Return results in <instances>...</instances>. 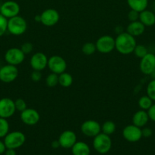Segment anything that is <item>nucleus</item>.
<instances>
[{"instance_id":"nucleus-17","label":"nucleus","mask_w":155,"mask_h":155,"mask_svg":"<svg viewBox=\"0 0 155 155\" xmlns=\"http://www.w3.org/2000/svg\"><path fill=\"white\" fill-rule=\"evenodd\" d=\"M58 141L61 148L69 149L77 142V136L75 133L71 130H65L59 135Z\"/></svg>"},{"instance_id":"nucleus-45","label":"nucleus","mask_w":155,"mask_h":155,"mask_svg":"<svg viewBox=\"0 0 155 155\" xmlns=\"http://www.w3.org/2000/svg\"><path fill=\"white\" fill-rule=\"evenodd\" d=\"M0 65H1V64H0ZM0 68H1V66H0Z\"/></svg>"},{"instance_id":"nucleus-32","label":"nucleus","mask_w":155,"mask_h":155,"mask_svg":"<svg viewBox=\"0 0 155 155\" xmlns=\"http://www.w3.org/2000/svg\"><path fill=\"white\" fill-rule=\"evenodd\" d=\"M15 105L16 110L19 112L23 111V110L27 108V103H26V101L23 98H17L15 101Z\"/></svg>"},{"instance_id":"nucleus-11","label":"nucleus","mask_w":155,"mask_h":155,"mask_svg":"<svg viewBox=\"0 0 155 155\" xmlns=\"http://www.w3.org/2000/svg\"><path fill=\"white\" fill-rule=\"evenodd\" d=\"M122 136L129 142H137L142 138L141 128L134 124L127 125L122 130Z\"/></svg>"},{"instance_id":"nucleus-29","label":"nucleus","mask_w":155,"mask_h":155,"mask_svg":"<svg viewBox=\"0 0 155 155\" xmlns=\"http://www.w3.org/2000/svg\"><path fill=\"white\" fill-rule=\"evenodd\" d=\"M148 52L149 51L147 47L144 45H141V44H138V45L137 44L133 51L134 54L140 59L144 57V56H145Z\"/></svg>"},{"instance_id":"nucleus-37","label":"nucleus","mask_w":155,"mask_h":155,"mask_svg":"<svg viewBox=\"0 0 155 155\" xmlns=\"http://www.w3.org/2000/svg\"><path fill=\"white\" fill-rule=\"evenodd\" d=\"M147 114H148L150 120L155 123V103H153L151 107L147 110Z\"/></svg>"},{"instance_id":"nucleus-38","label":"nucleus","mask_w":155,"mask_h":155,"mask_svg":"<svg viewBox=\"0 0 155 155\" xmlns=\"http://www.w3.org/2000/svg\"><path fill=\"white\" fill-rule=\"evenodd\" d=\"M6 149H7V148H6L5 145L4 141L0 140V155L4 154Z\"/></svg>"},{"instance_id":"nucleus-22","label":"nucleus","mask_w":155,"mask_h":155,"mask_svg":"<svg viewBox=\"0 0 155 155\" xmlns=\"http://www.w3.org/2000/svg\"><path fill=\"white\" fill-rule=\"evenodd\" d=\"M127 3L131 9L140 13L142 11L147 9L148 0H127Z\"/></svg>"},{"instance_id":"nucleus-33","label":"nucleus","mask_w":155,"mask_h":155,"mask_svg":"<svg viewBox=\"0 0 155 155\" xmlns=\"http://www.w3.org/2000/svg\"><path fill=\"white\" fill-rule=\"evenodd\" d=\"M21 48V51L24 52V54H25V55H27V54H30V53L33 51V45L31 42H26L21 45V48Z\"/></svg>"},{"instance_id":"nucleus-12","label":"nucleus","mask_w":155,"mask_h":155,"mask_svg":"<svg viewBox=\"0 0 155 155\" xmlns=\"http://www.w3.org/2000/svg\"><path fill=\"white\" fill-rule=\"evenodd\" d=\"M16 111L15 101L9 98L0 99V117L9 119L12 117Z\"/></svg>"},{"instance_id":"nucleus-15","label":"nucleus","mask_w":155,"mask_h":155,"mask_svg":"<svg viewBox=\"0 0 155 155\" xmlns=\"http://www.w3.org/2000/svg\"><path fill=\"white\" fill-rule=\"evenodd\" d=\"M20 5L15 1H6L1 5L0 14L7 19L19 15Z\"/></svg>"},{"instance_id":"nucleus-36","label":"nucleus","mask_w":155,"mask_h":155,"mask_svg":"<svg viewBox=\"0 0 155 155\" xmlns=\"http://www.w3.org/2000/svg\"><path fill=\"white\" fill-rule=\"evenodd\" d=\"M141 133H142V137L149 138L153 135V130L149 127H143L141 128Z\"/></svg>"},{"instance_id":"nucleus-23","label":"nucleus","mask_w":155,"mask_h":155,"mask_svg":"<svg viewBox=\"0 0 155 155\" xmlns=\"http://www.w3.org/2000/svg\"><path fill=\"white\" fill-rule=\"evenodd\" d=\"M73 77L69 73L63 72L59 75V84L64 88H68L72 85Z\"/></svg>"},{"instance_id":"nucleus-34","label":"nucleus","mask_w":155,"mask_h":155,"mask_svg":"<svg viewBox=\"0 0 155 155\" xmlns=\"http://www.w3.org/2000/svg\"><path fill=\"white\" fill-rule=\"evenodd\" d=\"M128 19L129 20L130 22L138 21L139 20V12L131 9L128 13Z\"/></svg>"},{"instance_id":"nucleus-31","label":"nucleus","mask_w":155,"mask_h":155,"mask_svg":"<svg viewBox=\"0 0 155 155\" xmlns=\"http://www.w3.org/2000/svg\"><path fill=\"white\" fill-rule=\"evenodd\" d=\"M8 19L0 14V37L2 36L7 31Z\"/></svg>"},{"instance_id":"nucleus-21","label":"nucleus","mask_w":155,"mask_h":155,"mask_svg":"<svg viewBox=\"0 0 155 155\" xmlns=\"http://www.w3.org/2000/svg\"><path fill=\"white\" fill-rule=\"evenodd\" d=\"M71 153L73 155H90L91 148L86 142L77 141L71 147Z\"/></svg>"},{"instance_id":"nucleus-43","label":"nucleus","mask_w":155,"mask_h":155,"mask_svg":"<svg viewBox=\"0 0 155 155\" xmlns=\"http://www.w3.org/2000/svg\"><path fill=\"white\" fill-rule=\"evenodd\" d=\"M150 77H151L152 80H155V69L153 70V72L151 73V74H150Z\"/></svg>"},{"instance_id":"nucleus-16","label":"nucleus","mask_w":155,"mask_h":155,"mask_svg":"<svg viewBox=\"0 0 155 155\" xmlns=\"http://www.w3.org/2000/svg\"><path fill=\"white\" fill-rule=\"evenodd\" d=\"M48 58H47V56L43 52L38 51V52L34 53L30 58V67H31L33 71H43L47 67Z\"/></svg>"},{"instance_id":"nucleus-19","label":"nucleus","mask_w":155,"mask_h":155,"mask_svg":"<svg viewBox=\"0 0 155 155\" xmlns=\"http://www.w3.org/2000/svg\"><path fill=\"white\" fill-rule=\"evenodd\" d=\"M145 26L140 21L130 22L126 28V32L133 36L134 37L140 36L145 31Z\"/></svg>"},{"instance_id":"nucleus-8","label":"nucleus","mask_w":155,"mask_h":155,"mask_svg":"<svg viewBox=\"0 0 155 155\" xmlns=\"http://www.w3.org/2000/svg\"><path fill=\"white\" fill-rule=\"evenodd\" d=\"M18 76V69L17 66L9 64L0 68V81L5 83H10L15 81Z\"/></svg>"},{"instance_id":"nucleus-40","label":"nucleus","mask_w":155,"mask_h":155,"mask_svg":"<svg viewBox=\"0 0 155 155\" xmlns=\"http://www.w3.org/2000/svg\"><path fill=\"white\" fill-rule=\"evenodd\" d=\"M51 147L53 148H54V149H57V148H59V147H60V144H59V141L55 140L53 141V142H52Z\"/></svg>"},{"instance_id":"nucleus-42","label":"nucleus","mask_w":155,"mask_h":155,"mask_svg":"<svg viewBox=\"0 0 155 155\" xmlns=\"http://www.w3.org/2000/svg\"><path fill=\"white\" fill-rule=\"evenodd\" d=\"M34 21L37 23L41 22V16L40 15H37L34 17Z\"/></svg>"},{"instance_id":"nucleus-28","label":"nucleus","mask_w":155,"mask_h":155,"mask_svg":"<svg viewBox=\"0 0 155 155\" xmlns=\"http://www.w3.org/2000/svg\"><path fill=\"white\" fill-rule=\"evenodd\" d=\"M9 123L7 119L0 117V139L5 137L9 133Z\"/></svg>"},{"instance_id":"nucleus-26","label":"nucleus","mask_w":155,"mask_h":155,"mask_svg":"<svg viewBox=\"0 0 155 155\" xmlns=\"http://www.w3.org/2000/svg\"><path fill=\"white\" fill-rule=\"evenodd\" d=\"M96 51H97L96 45L93 42H86L81 47L82 53L85 55H92L96 52Z\"/></svg>"},{"instance_id":"nucleus-27","label":"nucleus","mask_w":155,"mask_h":155,"mask_svg":"<svg viewBox=\"0 0 155 155\" xmlns=\"http://www.w3.org/2000/svg\"><path fill=\"white\" fill-rule=\"evenodd\" d=\"M46 85L49 87H55L59 84V75L51 73L46 77Z\"/></svg>"},{"instance_id":"nucleus-35","label":"nucleus","mask_w":155,"mask_h":155,"mask_svg":"<svg viewBox=\"0 0 155 155\" xmlns=\"http://www.w3.org/2000/svg\"><path fill=\"white\" fill-rule=\"evenodd\" d=\"M42 78V74H41V71H33V72L30 74V79L32 80V81L33 82H39L40 80Z\"/></svg>"},{"instance_id":"nucleus-3","label":"nucleus","mask_w":155,"mask_h":155,"mask_svg":"<svg viewBox=\"0 0 155 155\" xmlns=\"http://www.w3.org/2000/svg\"><path fill=\"white\" fill-rule=\"evenodd\" d=\"M93 148L100 154H105L112 148V140L109 136L101 132L93 139Z\"/></svg>"},{"instance_id":"nucleus-18","label":"nucleus","mask_w":155,"mask_h":155,"mask_svg":"<svg viewBox=\"0 0 155 155\" xmlns=\"http://www.w3.org/2000/svg\"><path fill=\"white\" fill-rule=\"evenodd\" d=\"M150 119H149L148 114H147V110H144L140 109L139 110H137L135 114H133L132 118V124H134L136 127H140V128H143L145 127L149 122Z\"/></svg>"},{"instance_id":"nucleus-13","label":"nucleus","mask_w":155,"mask_h":155,"mask_svg":"<svg viewBox=\"0 0 155 155\" xmlns=\"http://www.w3.org/2000/svg\"><path fill=\"white\" fill-rule=\"evenodd\" d=\"M139 68L141 72L144 75L151 74L155 69V54L148 52L145 56L141 58L139 64Z\"/></svg>"},{"instance_id":"nucleus-24","label":"nucleus","mask_w":155,"mask_h":155,"mask_svg":"<svg viewBox=\"0 0 155 155\" xmlns=\"http://www.w3.org/2000/svg\"><path fill=\"white\" fill-rule=\"evenodd\" d=\"M153 104V101L147 95H142L141 97H140L138 101V106H139L140 109L144 110H147H147L151 107Z\"/></svg>"},{"instance_id":"nucleus-30","label":"nucleus","mask_w":155,"mask_h":155,"mask_svg":"<svg viewBox=\"0 0 155 155\" xmlns=\"http://www.w3.org/2000/svg\"><path fill=\"white\" fill-rule=\"evenodd\" d=\"M146 92L147 95H148L153 101H155V80H151L147 83Z\"/></svg>"},{"instance_id":"nucleus-2","label":"nucleus","mask_w":155,"mask_h":155,"mask_svg":"<svg viewBox=\"0 0 155 155\" xmlns=\"http://www.w3.org/2000/svg\"><path fill=\"white\" fill-rule=\"evenodd\" d=\"M27 29V23L23 17L20 15L8 19L7 31L13 36H21Z\"/></svg>"},{"instance_id":"nucleus-6","label":"nucleus","mask_w":155,"mask_h":155,"mask_svg":"<svg viewBox=\"0 0 155 155\" xmlns=\"http://www.w3.org/2000/svg\"><path fill=\"white\" fill-rule=\"evenodd\" d=\"M25 56L26 55L21 51V48L13 47V48H10L5 51L4 58L6 63L9 64L18 66V65L23 63V61L25 59Z\"/></svg>"},{"instance_id":"nucleus-10","label":"nucleus","mask_w":155,"mask_h":155,"mask_svg":"<svg viewBox=\"0 0 155 155\" xmlns=\"http://www.w3.org/2000/svg\"><path fill=\"white\" fill-rule=\"evenodd\" d=\"M41 24L46 27H53L58 24L60 15L58 11L54 8H47L40 14Z\"/></svg>"},{"instance_id":"nucleus-4","label":"nucleus","mask_w":155,"mask_h":155,"mask_svg":"<svg viewBox=\"0 0 155 155\" xmlns=\"http://www.w3.org/2000/svg\"><path fill=\"white\" fill-rule=\"evenodd\" d=\"M26 142V136L22 132H9L4 138V142L7 148L18 149L21 148Z\"/></svg>"},{"instance_id":"nucleus-1","label":"nucleus","mask_w":155,"mask_h":155,"mask_svg":"<svg viewBox=\"0 0 155 155\" xmlns=\"http://www.w3.org/2000/svg\"><path fill=\"white\" fill-rule=\"evenodd\" d=\"M136 45L135 37L127 32L118 34L115 38V49L121 54L127 55L133 53Z\"/></svg>"},{"instance_id":"nucleus-25","label":"nucleus","mask_w":155,"mask_h":155,"mask_svg":"<svg viewBox=\"0 0 155 155\" xmlns=\"http://www.w3.org/2000/svg\"><path fill=\"white\" fill-rule=\"evenodd\" d=\"M115 129H116L115 124L112 120L105 121L103 125L101 126V132L108 136L113 134L115 131Z\"/></svg>"},{"instance_id":"nucleus-44","label":"nucleus","mask_w":155,"mask_h":155,"mask_svg":"<svg viewBox=\"0 0 155 155\" xmlns=\"http://www.w3.org/2000/svg\"><path fill=\"white\" fill-rule=\"evenodd\" d=\"M1 5L2 4H0V11H1Z\"/></svg>"},{"instance_id":"nucleus-9","label":"nucleus","mask_w":155,"mask_h":155,"mask_svg":"<svg viewBox=\"0 0 155 155\" xmlns=\"http://www.w3.org/2000/svg\"><path fill=\"white\" fill-rule=\"evenodd\" d=\"M47 67L51 73L59 75L67 69V63L65 59L59 55H53L48 58Z\"/></svg>"},{"instance_id":"nucleus-5","label":"nucleus","mask_w":155,"mask_h":155,"mask_svg":"<svg viewBox=\"0 0 155 155\" xmlns=\"http://www.w3.org/2000/svg\"><path fill=\"white\" fill-rule=\"evenodd\" d=\"M97 51L101 54H109L115 49V39L110 35H103L95 42Z\"/></svg>"},{"instance_id":"nucleus-14","label":"nucleus","mask_w":155,"mask_h":155,"mask_svg":"<svg viewBox=\"0 0 155 155\" xmlns=\"http://www.w3.org/2000/svg\"><path fill=\"white\" fill-rule=\"evenodd\" d=\"M20 119L21 122L27 126H34L40 120L39 112L33 108L25 109L20 114Z\"/></svg>"},{"instance_id":"nucleus-20","label":"nucleus","mask_w":155,"mask_h":155,"mask_svg":"<svg viewBox=\"0 0 155 155\" xmlns=\"http://www.w3.org/2000/svg\"><path fill=\"white\" fill-rule=\"evenodd\" d=\"M145 27H152L155 24V14L150 10L142 11L139 13V20Z\"/></svg>"},{"instance_id":"nucleus-7","label":"nucleus","mask_w":155,"mask_h":155,"mask_svg":"<svg viewBox=\"0 0 155 155\" xmlns=\"http://www.w3.org/2000/svg\"><path fill=\"white\" fill-rule=\"evenodd\" d=\"M81 132L87 137L94 138L101 133V125L94 120H88L81 126Z\"/></svg>"},{"instance_id":"nucleus-39","label":"nucleus","mask_w":155,"mask_h":155,"mask_svg":"<svg viewBox=\"0 0 155 155\" xmlns=\"http://www.w3.org/2000/svg\"><path fill=\"white\" fill-rule=\"evenodd\" d=\"M4 154L5 155H17L15 149H12V148H7Z\"/></svg>"},{"instance_id":"nucleus-41","label":"nucleus","mask_w":155,"mask_h":155,"mask_svg":"<svg viewBox=\"0 0 155 155\" xmlns=\"http://www.w3.org/2000/svg\"><path fill=\"white\" fill-rule=\"evenodd\" d=\"M114 31H115V33H116L117 35L120 34V33H123L122 27L121 26H117V27H115V29H114Z\"/></svg>"}]
</instances>
